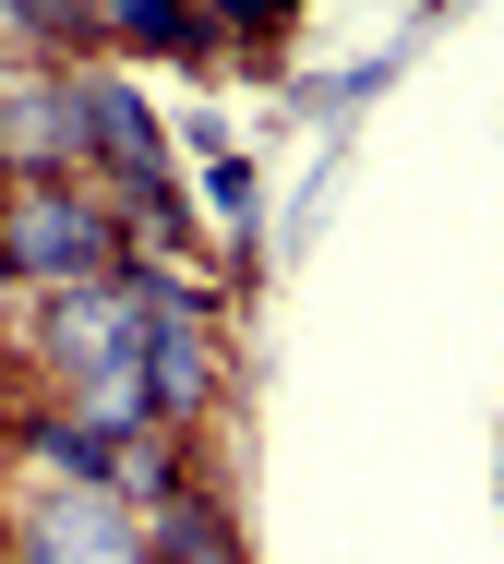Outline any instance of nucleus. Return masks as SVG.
<instances>
[{
	"label": "nucleus",
	"mask_w": 504,
	"mask_h": 564,
	"mask_svg": "<svg viewBox=\"0 0 504 564\" xmlns=\"http://www.w3.org/2000/svg\"><path fill=\"white\" fill-rule=\"evenodd\" d=\"M97 48H121V61H217L193 0H97Z\"/></svg>",
	"instance_id": "5"
},
{
	"label": "nucleus",
	"mask_w": 504,
	"mask_h": 564,
	"mask_svg": "<svg viewBox=\"0 0 504 564\" xmlns=\"http://www.w3.org/2000/svg\"><path fill=\"white\" fill-rule=\"evenodd\" d=\"M205 205H217L229 228H252V169L241 156H205Z\"/></svg>",
	"instance_id": "7"
},
{
	"label": "nucleus",
	"mask_w": 504,
	"mask_h": 564,
	"mask_svg": "<svg viewBox=\"0 0 504 564\" xmlns=\"http://www.w3.org/2000/svg\"><path fill=\"white\" fill-rule=\"evenodd\" d=\"M24 360H36V409H73V421H97L109 445L156 433V397H144V289H132V264L97 276V289L36 301Z\"/></svg>",
	"instance_id": "1"
},
{
	"label": "nucleus",
	"mask_w": 504,
	"mask_h": 564,
	"mask_svg": "<svg viewBox=\"0 0 504 564\" xmlns=\"http://www.w3.org/2000/svg\"><path fill=\"white\" fill-rule=\"evenodd\" d=\"M144 541H156V564H252L241 553V517H229L217 480H180L168 505H144Z\"/></svg>",
	"instance_id": "4"
},
{
	"label": "nucleus",
	"mask_w": 504,
	"mask_h": 564,
	"mask_svg": "<svg viewBox=\"0 0 504 564\" xmlns=\"http://www.w3.org/2000/svg\"><path fill=\"white\" fill-rule=\"evenodd\" d=\"M288 12H300V0H193V24H205L217 48H276Z\"/></svg>",
	"instance_id": "6"
},
{
	"label": "nucleus",
	"mask_w": 504,
	"mask_h": 564,
	"mask_svg": "<svg viewBox=\"0 0 504 564\" xmlns=\"http://www.w3.org/2000/svg\"><path fill=\"white\" fill-rule=\"evenodd\" d=\"M0 564H156V541H144V505L109 480H12Z\"/></svg>",
	"instance_id": "3"
},
{
	"label": "nucleus",
	"mask_w": 504,
	"mask_h": 564,
	"mask_svg": "<svg viewBox=\"0 0 504 564\" xmlns=\"http://www.w3.org/2000/svg\"><path fill=\"white\" fill-rule=\"evenodd\" d=\"M0 276L24 301L121 276V217L85 169H0Z\"/></svg>",
	"instance_id": "2"
}]
</instances>
